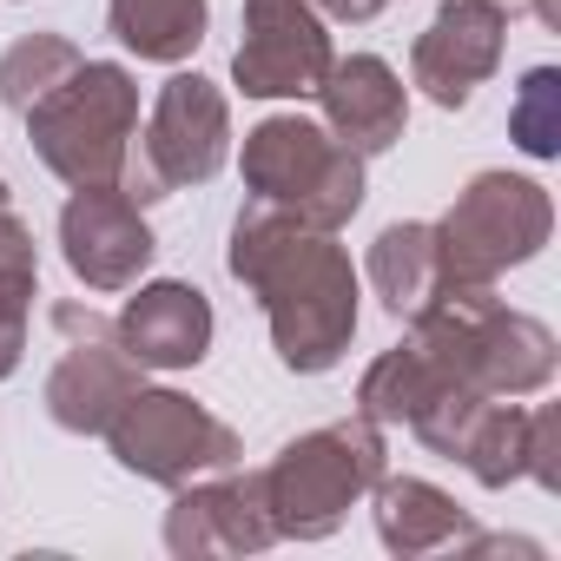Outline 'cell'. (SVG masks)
<instances>
[{"label": "cell", "mask_w": 561, "mask_h": 561, "mask_svg": "<svg viewBox=\"0 0 561 561\" xmlns=\"http://www.w3.org/2000/svg\"><path fill=\"white\" fill-rule=\"evenodd\" d=\"M60 244H67L73 277H87L93 291H133L139 271L159 251L139 205L119 185H73V198L60 211Z\"/></svg>", "instance_id": "obj_10"}, {"label": "cell", "mask_w": 561, "mask_h": 561, "mask_svg": "<svg viewBox=\"0 0 561 561\" xmlns=\"http://www.w3.org/2000/svg\"><path fill=\"white\" fill-rule=\"evenodd\" d=\"M87 54L67 41V34H27L8 47V60H0V100H8L14 113H27L47 87H60Z\"/></svg>", "instance_id": "obj_19"}, {"label": "cell", "mask_w": 561, "mask_h": 561, "mask_svg": "<svg viewBox=\"0 0 561 561\" xmlns=\"http://www.w3.org/2000/svg\"><path fill=\"white\" fill-rule=\"evenodd\" d=\"M271 508H264V476H225L218 482H185L172 515H165V548L172 554H244V548H271Z\"/></svg>", "instance_id": "obj_12"}, {"label": "cell", "mask_w": 561, "mask_h": 561, "mask_svg": "<svg viewBox=\"0 0 561 561\" xmlns=\"http://www.w3.org/2000/svg\"><path fill=\"white\" fill-rule=\"evenodd\" d=\"M318 14H337V21H370V14H383V0H311Z\"/></svg>", "instance_id": "obj_21"}, {"label": "cell", "mask_w": 561, "mask_h": 561, "mask_svg": "<svg viewBox=\"0 0 561 561\" xmlns=\"http://www.w3.org/2000/svg\"><path fill=\"white\" fill-rule=\"evenodd\" d=\"M508 8H522V0H508Z\"/></svg>", "instance_id": "obj_23"}, {"label": "cell", "mask_w": 561, "mask_h": 561, "mask_svg": "<svg viewBox=\"0 0 561 561\" xmlns=\"http://www.w3.org/2000/svg\"><path fill=\"white\" fill-rule=\"evenodd\" d=\"M34 277H41V257H34V231L0 211V377L21 370V351H27V298H34Z\"/></svg>", "instance_id": "obj_18"}, {"label": "cell", "mask_w": 561, "mask_h": 561, "mask_svg": "<svg viewBox=\"0 0 561 561\" xmlns=\"http://www.w3.org/2000/svg\"><path fill=\"white\" fill-rule=\"evenodd\" d=\"M370 285L390 318H416L436 298V238L430 225H390L370 244Z\"/></svg>", "instance_id": "obj_17"}, {"label": "cell", "mask_w": 561, "mask_h": 561, "mask_svg": "<svg viewBox=\"0 0 561 561\" xmlns=\"http://www.w3.org/2000/svg\"><path fill=\"white\" fill-rule=\"evenodd\" d=\"M244 185L271 211L318 225V231H337L364 205V159L331 126L277 113L244 139Z\"/></svg>", "instance_id": "obj_3"}, {"label": "cell", "mask_w": 561, "mask_h": 561, "mask_svg": "<svg viewBox=\"0 0 561 561\" xmlns=\"http://www.w3.org/2000/svg\"><path fill=\"white\" fill-rule=\"evenodd\" d=\"M113 331L139 370H185L211 351V305L192 285H146Z\"/></svg>", "instance_id": "obj_14"}, {"label": "cell", "mask_w": 561, "mask_h": 561, "mask_svg": "<svg viewBox=\"0 0 561 561\" xmlns=\"http://www.w3.org/2000/svg\"><path fill=\"white\" fill-rule=\"evenodd\" d=\"M331 34L311 0H244V41H238V87L251 100H285V93H318L331 73Z\"/></svg>", "instance_id": "obj_9"}, {"label": "cell", "mask_w": 561, "mask_h": 561, "mask_svg": "<svg viewBox=\"0 0 561 561\" xmlns=\"http://www.w3.org/2000/svg\"><path fill=\"white\" fill-rule=\"evenodd\" d=\"M54 331L67 337V351H60V364L47 377V416L60 430H73V436H106V423L139 390V364L126 357L119 331L100 311L60 305L54 311Z\"/></svg>", "instance_id": "obj_8"}, {"label": "cell", "mask_w": 561, "mask_h": 561, "mask_svg": "<svg viewBox=\"0 0 561 561\" xmlns=\"http://www.w3.org/2000/svg\"><path fill=\"white\" fill-rule=\"evenodd\" d=\"M0 211H8V179H0Z\"/></svg>", "instance_id": "obj_22"}, {"label": "cell", "mask_w": 561, "mask_h": 561, "mask_svg": "<svg viewBox=\"0 0 561 561\" xmlns=\"http://www.w3.org/2000/svg\"><path fill=\"white\" fill-rule=\"evenodd\" d=\"M106 21L139 60L179 67L205 41V0H106Z\"/></svg>", "instance_id": "obj_16"}, {"label": "cell", "mask_w": 561, "mask_h": 561, "mask_svg": "<svg viewBox=\"0 0 561 561\" xmlns=\"http://www.w3.org/2000/svg\"><path fill=\"white\" fill-rule=\"evenodd\" d=\"M554 231V205L535 179L476 172L469 192L430 225L436 238V291L449 285H495L508 264H528Z\"/></svg>", "instance_id": "obj_5"}, {"label": "cell", "mask_w": 561, "mask_h": 561, "mask_svg": "<svg viewBox=\"0 0 561 561\" xmlns=\"http://www.w3.org/2000/svg\"><path fill=\"white\" fill-rule=\"evenodd\" d=\"M377 535L397 554H430V548H456L469 541V515L423 476H377Z\"/></svg>", "instance_id": "obj_15"}, {"label": "cell", "mask_w": 561, "mask_h": 561, "mask_svg": "<svg viewBox=\"0 0 561 561\" xmlns=\"http://www.w3.org/2000/svg\"><path fill=\"white\" fill-rule=\"evenodd\" d=\"M257 476H264L271 528L298 535V541H318L383 476V436H377L370 416H351V423H331V430H311V436L285 443L271 456V469H257Z\"/></svg>", "instance_id": "obj_4"}, {"label": "cell", "mask_w": 561, "mask_h": 561, "mask_svg": "<svg viewBox=\"0 0 561 561\" xmlns=\"http://www.w3.org/2000/svg\"><path fill=\"white\" fill-rule=\"evenodd\" d=\"M508 133H515L522 152L554 159V146H561V73H554V67H535V73L522 80L515 113H508Z\"/></svg>", "instance_id": "obj_20"}, {"label": "cell", "mask_w": 561, "mask_h": 561, "mask_svg": "<svg viewBox=\"0 0 561 561\" xmlns=\"http://www.w3.org/2000/svg\"><path fill=\"white\" fill-rule=\"evenodd\" d=\"M318 100H324V126L357 152H390L403 139V113H410V93L403 80L377 60V54H351V60H331V73L318 80Z\"/></svg>", "instance_id": "obj_13"}, {"label": "cell", "mask_w": 561, "mask_h": 561, "mask_svg": "<svg viewBox=\"0 0 561 561\" xmlns=\"http://www.w3.org/2000/svg\"><path fill=\"white\" fill-rule=\"evenodd\" d=\"M502 41H508V8H502V0H449V8L423 27V41L410 54V73H416V87L436 106L456 113L495 73Z\"/></svg>", "instance_id": "obj_11"}, {"label": "cell", "mask_w": 561, "mask_h": 561, "mask_svg": "<svg viewBox=\"0 0 561 561\" xmlns=\"http://www.w3.org/2000/svg\"><path fill=\"white\" fill-rule=\"evenodd\" d=\"M231 152V113H225V93L198 73H172L152 100V119L139 133V146H126V165H119V192L133 205H152L179 185H205Z\"/></svg>", "instance_id": "obj_6"}, {"label": "cell", "mask_w": 561, "mask_h": 561, "mask_svg": "<svg viewBox=\"0 0 561 561\" xmlns=\"http://www.w3.org/2000/svg\"><path fill=\"white\" fill-rule=\"evenodd\" d=\"M231 277L244 291H257L277 364L285 370H331L351 351L357 331V271L351 257L331 244V231L298 225L271 205H244L231 225Z\"/></svg>", "instance_id": "obj_1"}, {"label": "cell", "mask_w": 561, "mask_h": 561, "mask_svg": "<svg viewBox=\"0 0 561 561\" xmlns=\"http://www.w3.org/2000/svg\"><path fill=\"white\" fill-rule=\"evenodd\" d=\"M21 119L47 172H60L67 185H113L139 133V87L113 60H80Z\"/></svg>", "instance_id": "obj_2"}, {"label": "cell", "mask_w": 561, "mask_h": 561, "mask_svg": "<svg viewBox=\"0 0 561 561\" xmlns=\"http://www.w3.org/2000/svg\"><path fill=\"white\" fill-rule=\"evenodd\" d=\"M106 443L133 476H146L159 489H185V482L238 462V430L179 390H133L126 410L106 423Z\"/></svg>", "instance_id": "obj_7"}]
</instances>
